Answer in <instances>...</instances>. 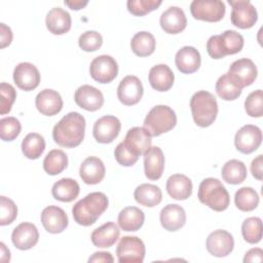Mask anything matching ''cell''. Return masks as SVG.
<instances>
[{
	"mask_svg": "<svg viewBox=\"0 0 263 263\" xmlns=\"http://www.w3.org/2000/svg\"><path fill=\"white\" fill-rule=\"evenodd\" d=\"M35 106L42 115L53 116L62 110L63 100L58 91L45 88L36 96Z\"/></svg>",
	"mask_w": 263,
	"mask_h": 263,
	"instance_id": "7402d4cb",
	"label": "cell"
},
{
	"mask_svg": "<svg viewBox=\"0 0 263 263\" xmlns=\"http://www.w3.org/2000/svg\"><path fill=\"white\" fill-rule=\"evenodd\" d=\"M114 156H115L116 161H117L120 165H123V166H132V165H134V164L138 161V159H139L138 156L133 155L132 153H129V152L125 149V147H124V145H123L122 142L119 143V144L116 146V148H115V150H114Z\"/></svg>",
	"mask_w": 263,
	"mask_h": 263,
	"instance_id": "7dc6e473",
	"label": "cell"
},
{
	"mask_svg": "<svg viewBox=\"0 0 263 263\" xmlns=\"http://www.w3.org/2000/svg\"><path fill=\"white\" fill-rule=\"evenodd\" d=\"M205 247L211 255L218 258L226 257L234 248V239L232 234L228 231L218 229L209 234Z\"/></svg>",
	"mask_w": 263,
	"mask_h": 263,
	"instance_id": "2e32d148",
	"label": "cell"
},
{
	"mask_svg": "<svg viewBox=\"0 0 263 263\" xmlns=\"http://www.w3.org/2000/svg\"><path fill=\"white\" fill-rule=\"evenodd\" d=\"M151 135L144 127L135 126L127 130L122 143L129 153L140 157L151 147Z\"/></svg>",
	"mask_w": 263,
	"mask_h": 263,
	"instance_id": "9a60e30c",
	"label": "cell"
},
{
	"mask_svg": "<svg viewBox=\"0 0 263 263\" xmlns=\"http://www.w3.org/2000/svg\"><path fill=\"white\" fill-rule=\"evenodd\" d=\"M161 3V0H128L126 6L132 14L142 16L157 9Z\"/></svg>",
	"mask_w": 263,
	"mask_h": 263,
	"instance_id": "b9f144b4",
	"label": "cell"
},
{
	"mask_svg": "<svg viewBox=\"0 0 263 263\" xmlns=\"http://www.w3.org/2000/svg\"><path fill=\"white\" fill-rule=\"evenodd\" d=\"M39 239V232L37 227L29 222L18 224L11 233V240L13 246L22 251L30 250L36 246Z\"/></svg>",
	"mask_w": 263,
	"mask_h": 263,
	"instance_id": "d6986e66",
	"label": "cell"
},
{
	"mask_svg": "<svg viewBox=\"0 0 263 263\" xmlns=\"http://www.w3.org/2000/svg\"><path fill=\"white\" fill-rule=\"evenodd\" d=\"M13 81L16 86L25 91L35 89L40 83V73L35 65L23 62L13 70Z\"/></svg>",
	"mask_w": 263,
	"mask_h": 263,
	"instance_id": "e0dca14e",
	"label": "cell"
},
{
	"mask_svg": "<svg viewBox=\"0 0 263 263\" xmlns=\"http://www.w3.org/2000/svg\"><path fill=\"white\" fill-rule=\"evenodd\" d=\"M79 184L71 178H63L55 182L51 188L54 199L63 202H71L79 195Z\"/></svg>",
	"mask_w": 263,
	"mask_h": 263,
	"instance_id": "4dcf8cb0",
	"label": "cell"
},
{
	"mask_svg": "<svg viewBox=\"0 0 263 263\" xmlns=\"http://www.w3.org/2000/svg\"><path fill=\"white\" fill-rule=\"evenodd\" d=\"M75 103L86 111H97L104 104V96L100 89L95 86L84 84L79 86L74 95Z\"/></svg>",
	"mask_w": 263,
	"mask_h": 263,
	"instance_id": "ac0fdd59",
	"label": "cell"
},
{
	"mask_svg": "<svg viewBox=\"0 0 263 263\" xmlns=\"http://www.w3.org/2000/svg\"><path fill=\"white\" fill-rule=\"evenodd\" d=\"M89 74L93 80L100 83H109L113 81L118 74L117 62L111 55H99L91 61Z\"/></svg>",
	"mask_w": 263,
	"mask_h": 263,
	"instance_id": "30bf717a",
	"label": "cell"
},
{
	"mask_svg": "<svg viewBox=\"0 0 263 263\" xmlns=\"http://www.w3.org/2000/svg\"><path fill=\"white\" fill-rule=\"evenodd\" d=\"M108 208V198L103 192H91L78 200L72 209L75 222L82 226H90L97 222Z\"/></svg>",
	"mask_w": 263,
	"mask_h": 263,
	"instance_id": "7a4b0ae2",
	"label": "cell"
},
{
	"mask_svg": "<svg viewBox=\"0 0 263 263\" xmlns=\"http://www.w3.org/2000/svg\"><path fill=\"white\" fill-rule=\"evenodd\" d=\"M263 261V251L260 248H254L249 250L243 258V262H262Z\"/></svg>",
	"mask_w": 263,
	"mask_h": 263,
	"instance_id": "f907efd6",
	"label": "cell"
},
{
	"mask_svg": "<svg viewBox=\"0 0 263 263\" xmlns=\"http://www.w3.org/2000/svg\"><path fill=\"white\" fill-rule=\"evenodd\" d=\"M23 154L29 159H37L45 150V140L37 133L28 134L22 142Z\"/></svg>",
	"mask_w": 263,
	"mask_h": 263,
	"instance_id": "8d00e7d4",
	"label": "cell"
},
{
	"mask_svg": "<svg viewBox=\"0 0 263 263\" xmlns=\"http://www.w3.org/2000/svg\"><path fill=\"white\" fill-rule=\"evenodd\" d=\"M17 216V208L14 201L6 196H0V225L11 224Z\"/></svg>",
	"mask_w": 263,
	"mask_h": 263,
	"instance_id": "f6af8a7d",
	"label": "cell"
},
{
	"mask_svg": "<svg viewBox=\"0 0 263 263\" xmlns=\"http://www.w3.org/2000/svg\"><path fill=\"white\" fill-rule=\"evenodd\" d=\"M120 230L114 222H107L95 229L90 235L91 242L98 248H110L119 238Z\"/></svg>",
	"mask_w": 263,
	"mask_h": 263,
	"instance_id": "f546056e",
	"label": "cell"
},
{
	"mask_svg": "<svg viewBox=\"0 0 263 263\" xmlns=\"http://www.w3.org/2000/svg\"><path fill=\"white\" fill-rule=\"evenodd\" d=\"M88 262L89 263H101V262H104V263H113L114 262V259L111 255V253L109 252H96L91 255V257H89L88 259Z\"/></svg>",
	"mask_w": 263,
	"mask_h": 263,
	"instance_id": "816d5d0a",
	"label": "cell"
},
{
	"mask_svg": "<svg viewBox=\"0 0 263 263\" xmlns=\"http://www.w3.org/2000/svg\"><path fill=\"white\" fill-rule=\"evenodd\" d=\"M241 234L249 243H258L262 238V221L259 217L247 218L241 224Z\"/></svg>",
	"mask_w": 263,
	"mask_h": 263,
	"instance_id": "ab89813d",
	"label": "cell"
},
{
	"mask_svg": "<svg viewBox=\"0 0 263 263\" xmlns=\"http://www.w3.org/2000/svg\"><path fill=\"white\" fill-rule=\"evenodd\" d=\"M16 99L14 87L6 82L0 84V114L4 115L10 112L11 107Z\"/></svg>",
	"mask_w": 263,
	"mask_h": 263,
	"instance_id": "bcb514c9",
	"label": "cell"
},
{
	"mask_svg": "<svg viewBox=\"0 0 263 263\" xmlns=\"http://www.w3.org/2000/svg\"><path fill=\"white\" fill-rule=\"evenodd\" d=\"M216 92L224 101L236 100L242 91V88L238 86L228 74H224L219 77L216 82Z\"/></svg>",
	"mask_w": 263,
	"mask_h": 263,
	"instance_id": "74e56055",
	"label": "cell"
},
{
	"mask_svg": "<svg viewBox=\"0 0 263 263\" xmlns=\"http://www.w3.org/2000/svg\"><path fill=\"white\" fill-rule=\"evenodd\" d=\"M175 63L181 73L192 74L200 67V53L193 46H183L176 53Z\"/></svg>",
	"mask_w": 263,
	"mask_h": 263,
	"instance_id": "d4e9b609",
	"label": "cell"
},
{
	"mask_svg": "<svg viewBox=\"0 0 263 263\" xmlns=\"http://www.w3.org/2000/svg\"><path fill=\"white\" fill-rule=\"evenodd\" d=\"M234 202L238 210L251 212L258 206L259 195L256 190L251 187H241L235 192Z\"/></svg>",
	"mask_w": 263,
	"mask_h": 263,
	"instance_id": "f35d334b",
	"label": "cell"
},
{
	"mask_svg": "<svg viewBox=\"0 0 263 263\" xmlns=\"http://www.w3.org/2000/svg\"><path fill=\"white\" fill-rule=\"evenodd\" d=\"M223 180L232 185L242 183L247 178V166L246 164L238 159L228 160L222 167L221 171Z\"/></svg>",
	"mask_w": 263,
	"mask_h": 263,
	"instance_id": "e575fe53",
	"label": "cell"
},
{
	"mask_svg": "<svg viewBox=\"0 0 263 263\" xmlns=\"http://www.w3.org/2000/svg\"><path fill=\"white\" fill-rule=\"evenodd\" d=\"M41 223L47 232L57 234L67 228L69 221L63 209L57 205H48L41 213Z\"/></svg>",
	"mask_w": 263,
	"mask_h": 263,
	"instance_id": "ffe728a7",
	"label": "cell"
},
{
	"mask_svg": "<svg viewBox=\"0 0 263 263\" xmlns=\"http://www.w3.org/2000/svg\"><path fill=\"white\" fill-rule=\"evenodd\" d=\"M71 15L68 11L61 7L51 8L45 17L47 30L53 35H63L71 29Z\"/></svg>",
	"mask_w": 263,
	"mask_h": 263,
	"instance_id": "4316f807",
	"label": "cell"
},
{
	"mask_svg": "<svg viewBox=\"0 0 263 263\" xmlns=\"http://www.w3.org/2000/svg\"><path fill=\"white\" fill-rule=\"evenodd\" d=\"M245 110L251 117L263 115V92L261 89L252 91L245 101Z\"/></svg>",
	"mask_w": 263,
	"mask_h": 263,
	"instance_id": "7bdbcfd3",
	"label": "cell"
},
{
	"mask_svg": "<svg viewBox=\"0 0 263 263\" xmlns=\"http://www.w3.org/2000/svg\"><path fill=\"white\" fill-rule=\"evenodd\" d=\"M159 220L165 230L177 231L185 225L186 213L181 205L170 203L160 211Z\"/></svg>",
	"mask_w": 263,
	"mask_h": 263,
	"instance_id": "484cf974",
	"label": "cell"
},
{
	"mask_svg": "<svg viewBox=\"0 0 263 263\" xmlns=\"http://www.w3.org/2000/svg\"><path fill=\"white\" fill-rule=\"evenodd\" d=\"M143 92L141 80L134 75L125 76L117 87V98L125 106L138 104L143 97Z\"/></svg>",
	"mask_w": 263,
	"mask_h": 263,
	"instance_id": "5bb4252c",
	"label": "cell"
},
{
	"mask_svg": "<svg viewBox=\"0 0 263 263\" xmlns=\"http://www.w3.org/2000/svg\"><path fill=\"white\" fill-rule=\"evenodd\" d=\"M0 250H1V257L0 260L2 262H9L10 260V252L9 250L6 248V246L4 245V242L0 243Z\"/></svg>",
	"mask_w": 263,
	"mask_h": 263,
	"instance_id": "db71d44e",
	"label": "cell"
},
{
	"mask_svg": "<svg viewBox=\"0 0 263 263\" xmlns=\"http://www.w3.org/2000/svg\"><path fill=\"white\" fill-rule=\"evenodd\" d=\"M65 4L73 10H79L88 4L87 0H65Z\"/></svg>",
	"mask_w": 263,
	"mask_h": 263,
	"instance_id": "f5cc1de1",
	"label": "cell"
},
{
	"mask_svg": "<svg viewBox=\"0 0 263 263\" xmlns=\"http://www.w3.org/2000/svg\"><path fill=\"white\" fill-rule=\"evenodd\" d=\"M197 197L201 203L216 212L225 211L230 203V196L227 189L216 178H206L201 181L198 187Z\"/></svg>",
	"mask_w": 263,
	"mask_h": 263,
	"instance_id": "277c9868",
	"label": "cell"
},
{
	"mask_svg": "<svg viewBox=\"0 0 263 263\" xmlns=\"http://www.w3.org/2000/svg\"><path fill=\"white\" fill-rule=\"evenodd\" d=\"M168 195L176 200H185L192 194V182L183 174L172 175L165 185Z\"/></svg>",
	"mask_w": 263,
	"mask_h": 263,
	"instance_id": "f1b7e54d",
	"label": "cell"
},
{
	"mask_svg": "<svg viewBox=\"0 0 263 263\" xmlns=\"http://www.w3.org/2000/svg\"><path fill=\"white\" fill-rule=\"evenodd\" d=\"M227 74L238 86L243 88L256 80L258 70L252 60L243 58L234 61L230 65Z\"/></svg>",
	"mask_w": 263,
	"mask_h": 263,
	"instance_id": "8fae6325",
	"label": "cell"
},
{
	"mask_svg": "<svg viewBox=\"0 0 263 263\" xmlns=\"http://www.w3.org/2000/svg\"><path fill=\"white\" fill-rule=\"evenodd\" d=\"M245 44L241 34L233 30H226L220 35H213L206 41V51L212 59H223L228 54L239 52Z\"/></svg>",
	"mask_w": 263,
	"mask_h": 263,
	"instance_id": "5b68a950",
	"label": "cell"
},
{
	"mask_svg": "<svg viewBox=\"0 0 263 263\" xmlns=\"http://www.w3.org/2000/svg\"><path fill=\"white\" fill-rule=\"evenodd\" d=\"M161 29L167 34L181 33L187 26L184 10L178 6H171L164 10L159 18Z\"/></svg>",
	"mask_w": 263,
	"mask_h": 263,
	"instance_id": "44dd1931",
	"label": "cell"
},
{
	"mask_svg": "<svg viewBox=\"0 0 263 263\" xmlns=\"http://www.w3.org/2000/svg\"><path fill=\"white\" fill-rule=\"evenodd\" d=\"M176 123L177 115L175 111L166 105H157L146 115L144 128L151 135V137H158L173 129Z\"/></svg>",
	"mask_w": 263,
	"mask_h": 263,
	"instance_id": "8992f818",
	"label": "cell"
},
{
	"mask_svg": "<svg viewBox=\"0 0 263 263\" xmlns=\"http://www.w3.org/2000/svg\"><path fill=\"white\" fill-rule=\"evenodd\" d=\"M156 41L154 36L147 31L136 33L130 40V48L138 57H148L155 50Z\"/></svg>",
	"mask_w": 263,
	"mask_h": 263,
	"instance_id": "836d02e7",
	"label": "cell"
},
{
	"mask_svg": "<svg viewBox=\"0 0 263 263\" xmlns=\"http://www.w3.org/2000/svg\"><path fill=\"white\" fill-rule=\"evenodd\" d=\"M149 83L157 91H167L174 84L175 75L171 68L165 64L153 66L148 75Z\"/></svg>",
	"mask_w": 263,
	"mask_h": 263,
	"instance_id": "83f0119b",
	"label": "cell"
},
{
	"mask_svg": "<svg viewBox=\"0 0 263 263\" xmlns=\"http://www.w3.org/2000/svg\"><path fill=\"white\" fill-rule=\"evenodd\" d=\"M118 225L124 231L139 230L145 221V215L137 206H126L118 214Z\"/></svg>",
	"mask_w": 263,
	"mask_h": 263,
	"instance_id": "1f68e13d",
	"label": "cell"
},
{
	"mask_svg": "<svg viewBox=\"0 0 263 263\" xmlns=\"http://www.w3.org/2000/svg\"><path fill=\"white\" fill-rule=\"evenodd\" d=\"M261 143L262 132L258 126L253 124L241 126L234 137V145L236 149L243 154H250L256 151Z\"/></svg>",
	"mask_w": 263,
	"mask_h": 263,
	"instance_id": "7c38bea8",
	"label": "cell"
},
{
	"mask_svg": "<svg viewBox=\"0 0 263 263\" xmlns=\"http://www.w3.org/2000/svg\"><path fill=\"white\" fill-rule=\"evenodd\" d=\"M103 44V37L97 31H85L79 36L78 45L79 47L87 52L98 50Z\"/></svg>",
	"mask_w": 263,
	"mask_h": 263,
	"instance_id": "ee69618b",
	"label": "cell"
},
{
	"mask_svg": "<svg viewBox=\"0 0 263 263\" xmlns=\"http://www.w3.org/2000/svg\"><path fill=\"white\" fill-rule=\"evenodd\" d=\"M84 132V117L78 112H70L53 126L52 138L61 147L74 148L83 141Z\"/></svg>",
	"mask_w": 263,
	"mask_h": 263,
	"instance_id": "6da1fadb",
	"label": "cell"
},
{
	"mask_svg": "<svg viewBox=\"0 0 263 263\" xmlns=\"http://www.w3.org/2000/svg\"><path fill=\"white\" fill-rule=\"evenodd\" d=\"M262 166H263V156L260 154L256 158H254L251 163V173L253 177L259 181L263 179Z\"/></svg>",
	"mask_w": 263,
	"mask_h": 263,
	"instance_id": "c3c4849f",
	"label": "cell"
},
{
	"mask_svg": "<svg viewBox=\"0 0 263 263\" xmlns=\"http://www.w3.org/2000/svg\"><path fill=\"white\" fill-rule=\"evenodd\" d=\"M22 125L13 116L4 117L0 120V138L2 141H13L21 133Z\"/></svg>",
	"mask_w": 263,
	"mask_h": 263,
	"instance_id": "60d3db41",
	"label": "cell"
},
{
	"mask_svg": "<svg viewBox=\"0 0 263 263\" xmlns=\"http://www.w3.org/2000/svg\"><path fill=\"white\" fill-rule=\"evenodd\" d=\"M164 170V155L162 150L155 146L150 147L144 153V171L145 176L151 180L155 181L161 178Z\"/></svg>",
	"mask_w": 263,
	"mask_h": 263,
	"instance_id": "cb8c5ba5",
	"label": "cell"
},
{
	"mask_svg": "<svg viewBox=\"0 0 263 263\" xmlns=\"http://www.w3.org/2000/svg\"><path fill=\"white\" fill-rule=\"evenodd\" d=\"M134 197L139 204L153 208L161 202L162 192L158 186L144 183L135 189Z\"/></svg>",
	"mask_w": 263,
	"mask_h": 263,
	"instance_id": "d6a6232c",
	"label": "cell"
},
{
	"mask_svg": "<svg viewBox=\"0 0 263 263\" xmlns=\"http://www.w3.org/2000/svg\"><path fill=\"white\" fill-rule=\"evenodd\" d=\"M105 174L106 167L104 162L96 156H88L85 158L79 168L80 178L88 185H95L102 182L105 178Z\"/></svg>",
	"mask_w": 263,
	"mask_h": 263,
	"instance_id": "603a6c76",
	"label": "cell"
},
{
	"mask_svg": "<svg viewBox=\"0 0 263 263\" xmlns=\"http://www.w3.org/2000/svg\"><path fill=\"white\" fill-rule=\"evenodd\" d=\"M145 245L137 236H123L116 248L119 263H142L145 258Z\"/></svg>",
	"mask_w": 263,
	"mask_h": 263,
	"instance_id": "52a82bcc",
	"label": "cell"
},
{
	"mask_svg": "<svg viewBox=\"0 0 263 263\" xmlns=\"http://www.w3.org/2000/svg\"><path fill=\"white\" fill-rule=\"evenodd\" d=\"M228 3L232 6L230 18L235 27L249 29L256 24L258 12L249 0H228Z\"/></svg>",
	"mask_w": 263,
	"mask_h": 263,
	"instance_id": "9c48e42d",
	"label": "cell"
},
{
	"mask_svg": "<svg viewBox=\"0 0 263 263\" xmlns=\"http://www.w3.org/2000/svg\"><path fill=\"white\" fill-rule=\"evenodd\" d=\"M120 128L121 123L117 117L113 115H105L95 122L92 135L97 142L109 144L118 137Z\"/></svg>",
	"mask_w": 263,
	"mask_h": 263,
	"instance_id": "4fadbf2b",
	"label": "cell"
},
{
	"mask_svg": "<svg viewBox=\"0 0 263 263\" xmlns=\"http://www.w3.org/2000/svg\"><path fill=\"white\" fill-rule=\"evenodd\" d=\"M12 41V32L5 24H0V47L4 48L8 46Z\"/></svg>",
	"mask_w": 263,
	"mask_h": 263,
	"instance_id": "681fc988",
	"label": "cell"
},
{
	"mask_svg": "<svg viewBox=\"0 0 263 263\" xmlns=\"http://www.w3.org/2000/svg\"><path fill=\"white\" fill-rule=\"evenodd\" d=\"M190 109L195 124L208 127L216 120L218 114L216 97L206 90H198L190 99Z\"/></svg>",
	"mask_w": 263,
	"mask_h": 263,
	"instance_id": "3957f363",
	"label": "cell"
},
{
	"mask_svg": "<svg viewBox=\"0 0 263 263\" xmlns=\"http://www.w3.org/2000/svg\"><path fill=\"white\" fill-rule=\"evenodd\" d=\"M190 11L195 20L215 23L224 17L226 7L221 0H193Z\"/></svg>",
	"mask_w": 263,
	"mask_h": 263,
	"instance_id": "ba28073f",
	"label": "cell"
},
{
	"mask_svg": "<svg viewBox=\"0 0 263 263\" xmlns=\"http://www.w3.org/2000/svg\"><path fill=\"white\" fill-rule=\"evenodd\" d=\"M68 165V156L61 149L50 150L44 160L43 170L50 176H55L61 174Z\"/></svg>",
	"mask_w": 263,
	"mask_h": 263,
	"instance_id": "d590c367",
	"label": "cell"
}]
</instances>
